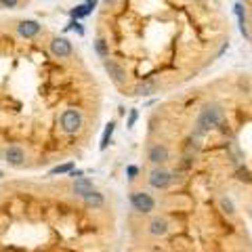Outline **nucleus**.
Returning a JSON list of instances; mask_svg holds the SVG:
<instances>
[{
	"mask_svg": "<svg viewBox=\"0 0 252 252\" xmlns=\"http://www.w3.org/2000/svg\"><path fill=\"white\" fill-rule=\"evenodd\" d=\"M225 122V109L220 103H206L202 105L198 118L193 122V137H204L210 130L220 128V124Z\"/></svg>",
	"mask_w": 252,
	"mask_h": 252,
	"instance_id": "f257e3e1",
	"label": "nucleus"
},
{
	"mask_svg": "<svg viewBox=\"0 0 252 252\" xmlns=\"http://www.w3.org/2000/svg\"><path fill=\"white\" fill-rule=\"evenodd\" d=\"M84 126V116L80 109L76 107H67L63 109L61 116H59V128L65 132V135H76V132H80Z\"/></svg>",
	"mask_w": 252,
	"mask_h": 252,
	"instance_id": "f03ea898",
	"label": "nucleus"
},
{
	"mask_svg": "<svg viewBox=\"0 0 252 252\" xmlns=\"http://www.w3.org/2000/svg\"><path fill=\"white\" fill-rule=\"evenodd\" d=\"M177 181V172H170L166 166H152L147 175V185L156 191H164Z\"/></svg>",
	"mask_w": 252,
	"mask_h": 252,
	"instance_id": "7ed1b4c3",
	"label": "nucleus"
},
{
	"mask_svg": "<svg viewBox=\"0 0 252 252\" xmlns=\"http://www.w3.org/2000/svg\"><path fill=\"white\" fill-rule=\"evenodd\" d=\"M128 202H130V208L135 210L137 215H152V212L156 210L154 195L143 191V189H135V191H130Z\"/></svg>",
	"mask_w": 252,
	"mask_h": 252,
	"instance_id": "20e7f679",
	"label": "nucleus"
},
{
	"mask_svg": "<svg viewBox=\"0 0 252 252\" xmlns=\"http://www.w3.org/2000/svg\"><path fill=\"white\" fill-rule=\"evenodd\" d=\"M147 162L152 166H166L170 162V149L164 143H152L147 147Z\"/></svg>",
	"mask_w": 252,
	"mask_h": 252,
	"instance_id": "39448f33",
	"label": "nucleus"
},
{
	"mask_svg": "<svg viewBox=\"0 0 252 252\" xmlns=\"http://www.w3.org/2000/svg\"><path fill=\"white\" fill-rule=\"evenodd\" d=\"M49 53L55 59H69L74 55V46L65 36H55L49 42Z\"/></svg>",
	"mask_w": 252,
	"mask_h": 252,
	"instance_id": "423d86ee",
	"label": "nucleus"
},
{
	"mask_svg": "<svg viewBox=\"0 0 252 252\" xmlns=\"http://www.w3.org/2000/svg\"><path fill=\"white\" fill-rule=\"evenodd\" d=\"M103 67L105 72L109 74V78H112V82L116 86H124L126 84V69L122 67V63H118L116 59H103Z\"/></svg>",
	"mask_w": 252,
	"mask_h": 252,
	"instance_id": "0eeeda50",
	"label": "nucleus"
},
{
	"mask_svg": "<svg viewBox=\"0 0 252 252\" xmlns=\"http://www.w3.org/2000/svg\"><path fill=\"white\" fill-rule=\"evenodd\" d=\"M17 34L19 38H26V40H34L42 34V26L34 19H23L17 23Z\"/></svg>",
	"mask_w": 252,
	"mask_h": 252,
	"instance_id": "6e6552de",
	"label": "nucleus"
},
{
	"mask_svg": "<svg viewBox=\"0 0 252 252\" xmlns=\"http://www.w3.org/2000/svg\"><path fill=\"white\" fill-rule=\"evenodd\" d=\"M170 231V223L164 217L160 215H156L149 219V223H147V235H152V238H164Z\"/></svg>",
	"mask_w": 252,
	"mask_h": 252,
	"instance_id": "1a4fd4ad",
	"label": "nucleus"
},
{
	"mask_svg": "<svg viewBox=\"0 0 252 252\" xmlns=\"http://www.w3.org/2000/svg\"><path fill=\"white\" fill-rule=\"evenodd\" d=\"M4 162L9 166H15V168H21L26 164V152L19 147V145H11L4 149Z\"/></svg>",
	"mask_w": 252,
	"mask_h": 252,
	"instance_id": "9d476101",
	"label": "nucleus"
},
{
	"mask_svg": "<svg viewBox=\"0 0 252 252\" xmlns=\"http://www.w3.org/2000/svg\"><path fill=\"white\" fill-rule=\"evenodd\" d=\"M93 191H94V183L86 177L76 179L72 183V195H76V198H86V195L93 193Z\"/></svg>",
	"mask_w": 252,
	"mask_h": 252,
	"instance_id": "9b49d317",
	"label": "nucleus"
},
{
	"mask_svg": "<svg viewBox=\"0 0 252 252\" xmlns=\"http://www.w3.org/2000/svg\"><path fill=\"white\" fill-rule=\"evenodd\" d=\"M82 204H84L86 210H101L105 206V195L94 189L93 193H89L86 198H82Z\"/></svg>",
	"mask_w": 252,
	"mask_h": 252,
	"instance_id": "f8f14e48",
	"label": "nucleus"
},
{
	"mask_svg": "<svg viewBox=\"0 0 252 252\" xmlns=\"http://www.w3.org/2000/svg\"><path fill=\"white\" fill-rule=\"evenodd\" d=\"M158 93V82L156 80H145V82H139L135 86V91L132 94H137V97H149V94Z\"/></svg>",
	"mask_w": 252,
	"mask_h": 252,
	"instance_id": "ddd939ff",
	"label": "nucleus"
},
{
	"mask_svg": "<svg viewBox=\"0 0 252 252\" xmlns=\"http://www.w3.org/2000/svg\"><path fill=\"white\" fill-rule=\"evenodd\" d=\"M219 208L223 210V215L235 217V204H233V200L229 198V195H220L219 198Z\"/></svg>",
	"mask_w": 252,
	"mask_h": 252,
	"instance_id": "4468645a",
	"label": "nucleus"
},
{
	"mask_svg": "<svg viewBox=\"0 0 252 252\" xmlns=\"http://www.w3.org/2000/svg\"><path fill=\"white\" fill-rule=\"evenodd\" d=\"M114 130H116V122H114V120H112V122H107L105 130H103V137H101V143H99V149H101V152H105L107 145L112 143V135H114Z\"/></svg>",
	"mask_w": 252,
	"mask_h": 252,
	"instance_id": "2eb2a0df",
	"label": "nucleus"
},
{
	"mask_svg": "<svg viewBox=\"0 0 252 252\" xmlns=\"http://www.w3.org/2000/svg\"><path fill=\"white\" fill-rule=\"evenodd\" d=\"M233 11H235V15H238V19H240V32L248 38V30H246V11H244V4H242V2H235Z\"/></svg>",
	"mask_w": 252,
	"mask_h": 252,
	"instance_id": "dca6fc26",
	"label": "nucleus"
},
{
	"mask_svg": "<svg viewBox=\"0 0 252 252\" xmlns=\"http://www.w3.org/2000/svg\"><path fill=\"white\" fill-rule=\"evenodd\" d=\"M94 53H97L101 59L109 57V44L105 42V38H97V40H94Z\"/></svg>",
	"mask_w": 252,
	"mask_h": 252,
	"instance_id": "f3484780",
	"label": "nucleus"
},
{
	"mask_svg": "<svg viewBox=\"0 0 252 252\" xmlns=\"http://www.w3.org/2000/svg\"><path fill=\"white\" fill-rule=\"evenodd\" d=\"M74 170V162H65V164H59V166H55L49 175L55 177V175H69V172Z\"/></svg>",
	"mask_w": 252,
	"mask_h": 252,
	"instance_id": "a211bd4d",
	"label": "nucleus"
},
{
	"mask_svg": "<svg viewBox=\"0 0 252 252\" xmlns=\"http://www.w3.org/2000/svg\"><path fill=\"white\" fill-rule=\"evenodd\" d=\"M86 15H89V11H86V4H78V6H74V9L69 11V17L76 19V21L86 17Z\"/></svg>",
	"mask_w": 252,
	"mask_h": 252,
	"instance_id": "6ab92c4d",
	"label": "nucleus"
},
{
	"mask_svg": "<svg viewBox=\"0 0 252 252\" xmlns=\"http://www.w3.org/2000/svg\"><path fill=\"white\" fill-rule=\"evenodd\" d=\"M19 0H0V9H15Z\"/></svg>",
	"mask_w": 252,
	"mask_h": 252,
	"instance_id": "aec40b11",
	"label": "nucleus"
},
{
	"mask_svg": "<svg viewBox=\"0 0 252 252\" xmlns=\"http://www.w3.org/2000/svg\"><path fill=\"white\" fill-rule=\"evenodd\" d=\"M137 118H139V112H137V109H130L128 122H126V126H128V128H132V126H135V122H137Z\"/></svg>",
	"mask_w": 252,
	"mask_h": 252,
	"instance_id": "412c9836",
	"label": "nucleus"
},
{
	"mask_svg": "<svg viewBox=\"0 0 252 252\" xmlns=\"http://www.w3.org/2000/svg\"><path fill=\"white\" fill-rule=\"evenodd\" d=\"M137 172H139V168H137V166H128V168H126V175H128V181H135V179H137Z\"/></svg>",
	"mask_w": 252,
	"mask_h": 252,
	"instance_id": "4be33fe9",
	"label": "nucleus"
},
{
	"mask_svg": "<svg viewBox=\"0 0 252 252\" xmlns=\"http://www.w3.org/2000/svg\"><path fill=\"white\" fill-rule=\"evenodd\" d=\"M84 4H86V11H89V15H91L94 9H97V0H86Z\"/></svg>",
	"mask_w": 252,
	"mask_h": 252,
	"instance_id": "5701e85b",
	"label": "nucleus"
},
{
	"mask_svg": "<svg viewBox=\"0 0 252 252\" xmlns=\"http://www.w3.org/2000/svg\"><path fill=\"white\" fill-rule=\"evenodd\" d=\"M82 175H84V172H82V170H72V172H69V177H72L74 181H76V179H80Z\"/></svg>",
	"mask_w": 252,
	"mask_h": 252,
	"instance_id": "b1692460",
	"label": "nucleus"
},
{
	"mask_svg": "<svg viewBox=\"0 0 252 252\" xmlns=\"http://www.w3.org/2000/svg\"><path fill=\"white\" fill-rule=\"evenodd\" d=\"M103 4H105V6H109V9H114V6L118 4V0H103Z\"/></svg>",
	"mask_w": 252,
	"mask_h": 252,
	"instance_id": "393cba45",
	"label": "nucleus"
},
{
	"mask_svg": "<svg viewBox=\"0 0 252 252\" xmlns=\"http://www.w3.org/2000/svg\"><path fill=\"white\" fill-rule=\"evenodd\" d=\"M250 210H252V204H250Z\"/></svg>",
	"mask_w": 252,
	"mask_h": 252,
	"instance_id": "a878e982",
	"label": "nucleus"
}]
</instances>
